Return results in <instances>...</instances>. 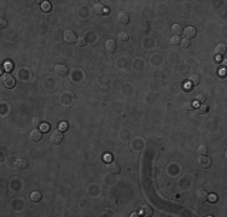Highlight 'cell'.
<instances>
[{"mask_svg": "<svg viewBox=\"0 0 227 217\" xmlns=\"http://www.w3.org/2000/svg\"><path fill=\"white\" fill-rule=\"evenodd\" d=\"M172 33L174 34V36L181 35V33H182L181 25H179V24H173V25H172Z\"/></svg>", "mask_w": 227, "mask_h": 217, "instance_id": "obj_16", "label": "cell"}, {"mask_svg": "<svg viewBox=\"0 0 227 217\" xmlns=\"http://www.w3.org/2000/svg\"><path fill=\"white\" fill-rule=\"evenodd\" d=\"M194 197L198 202H205V200H208V193L203 188H197L194 192Z\"/></svg>", "mask_w": 227, "mask_h": 217, "instance_id": "obj_6", "label": "cell"}, {"mask_svg": "<svg viewBox=\"0 0 227 217\" xmlns=\"http://www.w3.org/2000/svg\"><path fill=\"white\" fill-rule=\"evenodd\" d=\"M6 21H5L4 18H1V19H0V28H1V29H4L5 28V27H6Z\"/></svg>", "mask_w": 227, "mask_h": 217, "instance_id": "obj_32", "label": "cell"}, {"mask_svg": "<svg viewBox=\"0 0 227 217\" xmlns=\"http://www.w3.org/2000/svg\"><path fill=\"white\" fill-rule=\"evenodd\" d=\"M59 129H61V132H65V130H68V123L62 122L61 126H59Z\"/></svg>", "mask_w": 227, "mask_h": 217, "instance_id": "obj_29", "label": "cell"}, {"mask_svg": "<svg viewBox=\"0 0 227 217\" xmlns=\"http://www.w3.org/2000/svg\"><path fill=\"white\" fill-rule=\"evenodd\" d=\"M1 82L3 85L6 87V88H13V87L16 86V80L13 79L12 75H10L9 73L6 74H3L1 76Z\"/></svg>", "mask_w": 227, "mask_h": 217, "instance_id": "obj_1", "label": "cell"}, {"mask_svg": "<svg viewBox=\"0 0 227 217\" xmlns=\"http://www.w3.org/2000/svg\"><path fill=\"white\" fill-rule=\"evenodd\" d=\"M208 199L210 200V202H216V199H218V195H216V194H210V197L208 195Z\"/></svg>", "mask_w": 227, "mask_h": 217, "instance_id": "obj_31", "label": "cell"}, {"mask_svg": "<svg viewBox=\"0 0 227 217\" xmlns=\"http://www.w3.org/2000/svg\"><path fill=\"white\" fill-rule=\"evenodd\" d=\"M86 43H87V40H86V37H83V36L77 37V40H76V45H77L79 47H85V46H86Z\"/></svg>", "mask_w": 227, "mask_h": 217, "instance_id": "obj_22", "label": "cell"}, {"mask_svg": "<svg viewBox=\"0 0 227 217\" xmlns=\"http://www.w3.org/2000/svg\"><path fill=\"white\" fill-rule=\"evenodd\" d=\"M29 138H30L31 141H34V142L40 141L41 138H42V132L39 130V129H36V128H33L30 130V133H29Z\"/></svg>", "mask_w": 227, "mask_h": 217, "instance_id": "obj_7", "label": "cell"}, {"mask_svg": "<svg viewBox=\"0 0 227 217\" xmlns=\"http://www.w3.org/2000/svg\"><path fill=\"white\" fill-rule=\"evenodd\" d=\"M13 165H15V168H17V169L23 170V169H25V168L28 166V163H27V160L23 159V158H17L15 160Z\"/></svg>", "mask_w": 227, "mask_h": 217, "instance_id": "obj_12", "label": "cell"}, {"mask_svg": "<svg viewBox=\"0 0 227 217\" xmlns=\"http://www.w3.org/2000/svg\"><path fill=\"white\" fill-rule=\"evenodd\" d=\"M92 11H93L95 15H98V16H101V15L106 13V12H105L106 9L104 7V5H101V4H99V3L93 5V7H92Z\"/></svg>", "mask_w": 227, "mask_h": 217, "instance_id": "obj_11", "label": "cell"}, {"mask_svg": "<svg viewBox=\"0 0 227 217\" xmlns=\"http://www.w3.org/2000/svg\"><path fill=\"white\" fill-rule=\"evenodd\" d=\"M63 40L65 41L67 43H69V45H71V43H75L77 40L76 35H75V33L71 31V30H65L63 33Z\"/></svg>", "mask_w": 227, "mask_h": 217, "instance_id": "obj_2", "label": "cell"}, {"mask_svg": "<svg viewBox=\"0 0 227 217\" xmlns=\"http://www.w3.org/2000/svg\"><path fill=\"white\" fill-rule=\"evenodd\" d=\"M30 200H31V202H34V203L40 202V200H41V193L40 192H33L30 194Z\"/></svg>", "mask_w": 227, "mask_h": 217, "instance_id": "obj_19", "label": "cell"}, {"mask_svg": "<svg viewBox=\"0 0 227 217\" xmlns=\"http://www.w3.org/2000/svg\"><path fill=\"white\" fill-rule=\"evenodd\" d=\"M196 100H197L198 103H204V101H205V97H204L203 94H198V95L196 97Z\"/></svg>", "mask_w": 227, "mask_h": 217, "instance_id": "obj_30", "label": "cell"}, {"mask_svg": "<svg viewBox=\"0 0 227 217\" xmlns=\"http://www.w3.org/2000/svg\"><path fill=\"white\" fill-rule=\"evenodd\" d=\"M105 50L109 52V53H114V52H115V50H116V42L114 41L112 39L106 40V42H105Z\"/></svg>", "mask_w": 227, "mask_h": 217, "instance_id": "obj_14", "label": "cell"}, {"mask_svg": "<svg viewBox=\"0 0 227 217\" xmlns=\"http://www.w3.org/2000/svg\"><path fill=\"white\" fill-rule=\"evenodd\" d=\"M131 216H132V217H133V216H134V217H137V216H139V215H138L137 212H132V214H131Z\"/></svg>", "mask_w": 227, "mask_h": 217, "instance_id": "obj_34", "label": "cell"}, {"mask_svg": "<svg viewBox=\"0 0 227 217\" xmlns=\"http://www.w3.org/2000/svg\"><path fill=\"white\" fill-rule=\"evenodd\" d=\"M116 21L120 24L126 25V24H128V22H129V17H128V15L126 12H118L117 17H116Z\"/></svg>", "mask_w": 227, "mask_h": 217, "instance_id": "obj_10", "label": "cell"}, {"mask_svg": "<svg viewBox=\"0 0 227 217\" xmlns=\"http://www.w3.org/2000/svg\"><path fill=\"white\" fill-rule=\"evenodd\" d=\"M214 53L216 56H224L226 53V45L225 43H218L214 48Z\"/></svg>", "mask_w": 227, "mask_h": 217, "instance_id": "obj_13", "label": "cell"}, {"mask_svg": "<svg viewBox=\"0 0 227 217\" xmlns=\"http://www.w3.org/2000/svg\"><path fill=\"white\" fill-rule=\"evenodd\" d=\"M40 130H41V132H44V133H47L48 130H50V124H48V123H41Z\"/></svg>", "mask_w": 227, "mask_h": 217, "instance_id": "obj_28", "label": "cell"}, {"mask_svg": "<svg viewBox=\"0 0 227 217\" xmlns=\"http://www.w3.org/2000/svg\"><path fill=\"white\" fill-rule=\"evenodd\" d=\"M117 39H118V41H121V42H127L128 39H129V36H128V34L126 31H121L120 34H118V36H117Z\"/></svg>", "mask_w": 227, "mask_h": 217, "instance_id": "obj_20", "label": "cell"}, {"mask_svg": "<svg viewBox=\"0 0 227 217\" xmlns=\"http://www.w3.org/2000/svg\"><path fill=\"white\" fill-rule=\"evenodd\" d=\"M197 112L199 113V115H204V113H207V112H208V106H205V105H201V106L198 107Z\"/></svg>", "mask_w": 227, "mask_h": 217, "instance_id": "obj_27", "label": "cell"}, {"mask_svg": "<svg viewBox=\"0 0 227 217\" xmlns=\"http://www.w3.org/2000/svg\"><path fill=\"white\" fill-rule=\"evenodd\" d=\"M188 81L193 85V86H197V85H199V81H201V77L197 75V74H191L190 75V77H188Z\"/></svg>", "mask_w": 227, "mask_h": 217, "instance_id": "obj_15", "label": "cell"}, {"mask_svg": "<svg viewBox=\"0 0 227 217\" xmlns=\"http://www.w3.org/2000/svg\"><path fill=\"white\" fill-rule=\"evenodd\" d=\"M142 214H143L145 217H149V216L152 215V209H151L149 205H144L143 208H142Z\"/></svg>", "mask_w": 227, "mask_h": 217, "instance_id": "obj_17", "label": "cell"}, {"mask_svg": "<svg viewBox=\"0 0 227 217\" xmlns=\"http://www.w3.org/2000/svg\"><path fill=\"white\" fill-rule=\"evenodd\" d=\"M41 126V119L39 117H34L33 119H31V127L33 128H37Z\"/></svg>", "mask_w": 227, "mask_h": 217, "instance_id": "obj_23", "label": "cell"}, {"mask_svg": "<svg viewBox=\"0 0 227 217\" xmlns=\"http://www.w3.org/2000/svg\"><path fill=\"white\" fill-rule=\"evenodd\" d=\"M55 71H56V74H57L58 76H67L68 73H69V70H68V68L65 67V65H63V64H57L56 67H55Z\"/></svg>", "mask_w": 227, "mask_h": 217, "instance_id": "obj_9", "label": "cell"}, {"mask_svg": "<svg viewBox=\"0 0 227 217\" xmlns=\"http://www.w3.org/2000/svg\"><path fill=\"white\" fill-rule=\"evenodd\" d=\"M41 9L45 11V12H48V11L51 10V4L48 3V1H44V3H41Z\"/></svg>", "mask_w": 227, "mask_h": 217, "instance_id": "obj_25", "label": "cell"}, {"mask_svg": "<svg viewBox=\"0 0 227 217\" xmlns=\"http://www.w3.org/2000/svg\"><path fill=\"white\" fill-rule=\"evenodd\" d=\"M198 164H199V166H202L203 169H208V168L212 165V159L207 156H199Z\"/></svg>", "mask_w": 227, "mask_h": 217, "instance_id": "obj_8", "label": "cell"}, {"mask_svg": "<svg viewBox=\"0 0 227 217\" xmlns=\"http://www.w3.org/2000/svg\"><path fill=\"white\" fill-rule=\"evenodd\" d=\"M182 108H184L185 111H191V110H193V103H191V101H184Z\"/></svg>", "mask_w": 227, "mask_h": 217, "instance_id": "obj_21", "label": "cell"}, {"mask_svg": "<svg viewBox=\"0 0 227 217\" xmlns=\"http://www.w3.org/2000/svg\"><path fill=\"white\" fill-rule=\"evenodd\" d=\"M182 34H184V36H185V39L191 40V39H193V37H196L197 30H196L194 27H190V25H188V27H186V28L182 30Z\"/></svg>", "mask_w": 227, "mask_h": 217, "instance_id": "obj_3", "label": "cell"}, {"mask_svg": "<svg viewBox=\"0 0 227 217\" xmlns=\"http://www.w3.org/2000/svg\"><path fill=\"white\" fill-rule=\"evenodd\" d=\"M197 153L199 156H207L208 153V147L205 145H199L197 147Z\"/></svg>", "mask_w": 227, "mask_h": 217, "instance_id": "obj_18", "label": "cell"}, {"mask_svg": "<svg viewBox=\"0 0 227 217\" xmlns=\"http://www.w3.org/2000/svg\"><path fill=\"white\" fill-rule=\"evenodd\" d=\"M180 41H181V39L179 36H173L172 39H170V43L173 46H178V45H180Z\"/></svg>", "mask_w": 227, "mask_h": 217, "instance_id": "obj_24", "label": "cell"}, {"mask_svg": "<svg viewBox=\"0 0 227 217\" xmlns=\"http://www.w3.org/2000/svg\"><path fill=\"white\" fill-rule=\"evenodd\" d=\"M106 169L110 174H114V175H117V174H120V171H121L120 165H118L115 160H110L109 163H107Z\"/></svg>", "mask_w": 227, "mask_h": 217, "instance_id": "obj_5", "label": "cell"}, {"mask_svg": "<svg viewBox=\"0 0 227 217\" xmlns=\"http://www.w3.org/2000/svg\"><path fill=\"white\" fill-rule=\"evenodd\" d=\"M50 140H51V144H53V145L61 144L63 141V133L61 132V130H55V132L51 134Z\"/></svg>", "mask_w": 227, "mask_h": 217, "instance_id": "obj_4", "label": "cell"}, {"mask_svg": "<svg viewBox=\"0 0 227 217\" xmlns=\"http://www.w3.org/2000/svg\"><path fill=\"white\" fill-rule=\"evenodd\" d=\"M180 45H181L182 48H188V47H190V45H191V41L187 40V39H181Z\"/></svg>", "mask_w": 227, "mask_h": 217, "instance_id": "obj_26", "label": "cell"}, {"mask_svg": "<svg viewBox=\"0 0 227 217\" xmlns=\"http://www.w3.org/2000/svg\"><path fill=\"white\" fill-rule=\"evenodd\" d=\"M5 68H6V71H11V68H12V65L10 64V63H6V64H5Z\"/></svg>", "mask_w": 227, "mask_h": 217, "instance_id": "obj_33", "label": "cell"}]
</instances>
